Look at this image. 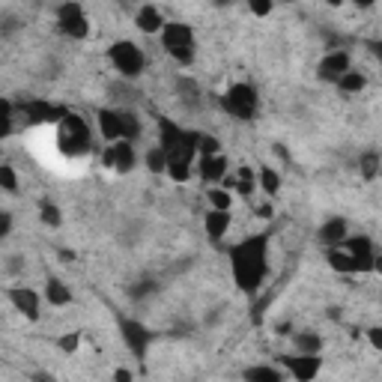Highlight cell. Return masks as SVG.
<instances>
[{"mask_svg": "<svg viewBox=\"0 0 382 382\" xmlns=\"http://www.w3.org/2000/svg\"><path fill=\"white\" fill-rule=\"evenodd\" d=\"M328 320H340V308H328Z\"/></svg>", "mask_w": 382, "mask_h": 382, "instance_id": "obj_47", "label": "cell"}, {"mask_svg": "<svg viewBox=\"0 0 382 382\" xmlns=\"http://www.w3.org/2000/svg\"><path fill=\"white\" fill-rule=\"evenodd\" d=\"M96 125H99L101 141H108V147L120 144V141L135 144L141 137V120H137V113L123 111V108H101L96 113Z\"/></svg>", "mask_w": 382, "mask_h": 382, "instance_id": "obj_2", "label": "cell"}, {"mask_svg": "<svg viewBox=\"0 0 382 382\" xmlns=\"http://www.w3.org/2000/svg\"><path fill=\"white\" fill-rule=\"evenodd\" d=\"M371 51H374V57L382 63V39H379V42H371Z\"/></svg>", "mask_w": 382, "mask_h": 382, "instance_id": "obj_44", "label": "cell"}, {"mask_svg": "<svg viewBox=\"0 0 382 382\" xmlns=\"http://www.w3.org/2000/svg\"><path fill=\"white\" fill-rule=\"evenodd\" d=\"M197 152H200V156H221V144H218V137H212V135H203V132H200Z\"/></svg>", "mask_w": 382, "mask_h": 382, "instance_id": "obj_35", "label": "cell"}, {"mask_svg": "<svg viewBox=\"0 0 382 382\" xmlns=\"http://www.w3.org/2000/svg\"><path fill=\"white\" fill-rule=\"evenodd\" d=\"M0 185H4V191H9V195L18 191V176L12 171V164H0Z\"/></svg>", "mask_w": 382, "mask_h": 382, "instance_id": "obj_34", "label": "cell"}, {"mask_svg": "<svg viewBox=\"0 0 382 382\" xmlns=\"http://www.w3.org/2000/svg\"><path fill=\"white\" fill-rule=\"evenodd\" d=\"M343 251H350V257L359 266V272H374V263H376V251H374V242L367 236H350Z\"/></svg>", "mask_w": 382, "mask_h": 382, "instance_id": "obj_16", "label": "cell"}, {"mask_svg": "<svg viewBox=\"0 0 382 382\" xmlns=\"http://www.w3.org/2000/svg\"><path fill=\"white\" fill-rule=\"evenodd\" d=\"M21 113L27 117V123L33 125H60L63 120L69 117V111L63 105H54L48 99H27L21 105Z\"/></svg>", "mask_w": 382, "mask_h": 382, "instance_id": "obj_9", "label": "cell"}, {"mask_svg": "<svg viewBox=\"0 0 382 382\" xmlns=\"http://www.w3.org/2000/svg\"><path fill=\"white\" fill-rule=\"evenodd\" d=\"M257 185H260L269 197H275L278 188H281V176H278L272 168H263V171H257Z\"/></svg>", "mask_w": 382, "mask_h": 382, "instance_id": "obj_29", "label": "cell"}, {"mask_svg": "<svg viewBox=\"0 0 382 382\" xmlns=\"http://www.w3.org/2000/svg\"><path fill=\"white\" fill-rule=\"evenodd\" d=\"M272 203H260V207H257V215H260V218H272Z\"/></svg>", "mask_w": 382, "mask_h": 382, "instance_id": "obj_42", "label": "cell"}, {"mask_svg": "<svg viewBox=\"0 0 382 382\" xmlns=\"http://www.w3.org/2000/svg\"><path fill=\"white\" fill-rule=\"evenodd\" d=\"M242 379L245 382H284V374L272 364H251V367H245Z\"/></svg>", "mask_w": 382, "mask_h": 382, "instance_id": "obj_22", "label": "cell"}, {"mask_svg": "<svg viewBox=\"0 0 382 382\" xmlns=\"http://www.w3.org/2000/svg\"><path fill=\"white\" fill-rule=\"evenodd\" d=\"M374 272L382 275V254H376V263H374Z\"/></svg>", "mask_w": 382, "mask_h": 382, "instance_id": "obj_46", "label": "cell"}, {"mask_svg": "<svg viewBox=\"0 0 382 382\" xmlns=\"http://www.w3.org/2000/svg\"><path fill=\"white\" fill-rule=\"evenodd\" d=\"M233 188L239 191L242 197H251L254 191H257V173H254L251 168H239V176H236Z\"/></svg>", "mask_w": 382, "mask_h": 382, "instance_id": "obj_28", "label": "cell"}, {"mask_svg": "<svg viewBox=\"0 0 382 382\" xmlns=\"http://www.w3.org/2000/svg\"><path fill=\"white\" fill-rule=\"evenodd\" d=\"M113 382H135V379H132V374L125 371V367H120V371L113 374Z\"/></svg>", "mask_w": 382, "mask_h": 382, "instance_id": "obj_43", "label": "cell"}, {"mask_svg": "<svg viewBox=\"0 0 382 382\" xmlns=\"http://www.w3.org/2000/svg\"><path fill=\"white\" fill-rule=\"evenodd\" d=\"M57 147H60L63 156H69V159L87 156V152L93 149V135H90V125H87V120L78 117V113H69V117L60 123Z\"/></svg>", "mask_w": 382, "mask_h": 382, "instance_id": "obj_5", "label": "cell"}, {"mask_svg": "<svg viewBox=\"0 0 382 382\" xmlns=\"http://www.w3.org/2000/svg\"><path fill=\"white\" fill-rule=\"evenodd\" d=\"M12 233V212H0V239Z\"/></svg>", "mask_w": 382, "mask_h": 382, "instance_id": "obj_40", "label": "cell"}, {"mask_svg": "<svg viewBox=\"0 0 382 382\" xmlns=\"http://www.w3.org/2000/svg\"><path fill=\"white\" fill-rule=\"evenodd\" d=\"M251 12L257 18H263V16H269V12H272V4H269V0H251Z\"/></svg>", "mask_w": 382, "mask_h": 382, "instance_id": "obj_38", "label": "cell"}, {"mask_svg": "<svg viewBox=\"0 0 382 382\" xmlns=\"http://www.w3.org/2000/svg\"><path fill=\"white\" fill-rule=\"evenodd\" d=\"M125 292H129V299H132V302L149 299V296H156V292H159V281H152V278H141V281H135Z\"/></svg>", "mask_w": 382, "mask_h": 382, "instance_id": "obj_27", "label": "cell"}, {"mask_svg": "<svg viewBox=\"0 0 382 382\" xmlns=\"http://www.w3.org/2000/svg\"><path fill=\"white\" fill-rule=\"evenodd\" d=\"M338 87H340L343 93H362L364 87H367V78H364L362 72H347V75H343V78L338 81Z\"/></svg>", "mask_w": 382, "mask_h": 382, "instance_id": "obj_31", "label": "cell"}, {"mask_svg": "<svg viewBox=\"0 0 382 382\" xmlns=\"http://www.w3.org/2000/svg\"><path fill=\"white\" fill-rule=\"evenodd\" d=\"M6 299L12 302V308L27 316L30 323L39 320V292H36V290H30V287H9Z\"/></svg>", "mask_w": 382, "mask_h": 382, "instance_id": "obj_15", "label": "cell"}, {"mask_svg": "<svg viewBox=\"0 0 382 382\" xmlns=\"http://www.w3.org/2000/svg\"><path fill=\"white\" fill-rule=\"evenodd\" d=\"M200 144V132H185L171 120H159V147L168 152L171 161H195Z\"/></svg>", "mask_w": 382, "mask_h": 382, "instance_id": "obj_3", "label": "cell"}, {"mask_svg": "<svg viewBox=\"0 0 382 382\" xmlns=\"http://www.w3.org/2000/svg\"><path fill=\"white\" fill-rule=\"evenodd\" d=\"M78 343H81V335H78V332H69V335H63V338L57 340V347H60L63 352H75V350H78Z\"/></svg>", "mask_w": 382, "mask_h": 382, "instance_id": "obj_37", "label": "cell"}, {"mask_svg": "<svg viewBox=\"0 0 382 382\" xmlns=\"http://www.w3.org/2000/svg\"><path fill=\"white\" fill-rule=\"evenodd\" d=\"M57 27L69 39H87L90 36V21L84 16L81 4H60L57 6Z\"/></svg>", "mask_w": 382, "mask_h": 382, "instance_id": "obj_8", "label": "cell"}, {"mask_svg": "<svg viewBox=\"0 0 382 382\" xmlns=\"http://www.w3.org/2000/svg\"><path fill=\"white\" fill-rule=\"evenodd\" d=\"M176 96H180V101L185 108H200V101H203L200 84L195 78H188V75H183V78L176 81Z\"/></svg>", "mask_w": 382, "mask_h": 382, "instance_id": "obj_20", "label": "cell"}, {"mask_svg": "<svg viewBox=\"0 0 382 382\" xmlns=\"http://www.w3.org/2000/svg\"><path fill=\"white\" fill-rule=\"evenodd\" d=\"M364 338L371 340V347H374V350H379V352H382V326L367 328V335H364Z\"/></svg>", "mask_w": 382, "mask_h": 382, "instance_id": "obj_39", "label": "cell"}, {"mask_svg": "<svg viewBox=\"0 0 382 382\" xmlns=\"http://www.w3.org/2000/svg\"><path fill=\"white\" fill-rule=\"evenodd\" d=\"M108 57H111V63H113V69L120 72V78H125V81L141 78V72H144V66H147L144 51L137 48L132 39L113 42V45L108 48Z\"/></svg>", "mask_w": 382, "mask_h": 382, "instance_id": "obj_7", "label": "cell"}, {"mask_svg": "<svg viewBox=\"0 0 382 382\" xmlns=\"http://www.w3.org/2000/svg\"><path fill=\"white\" fill-rule=\"evenodd\" d=\"M379 168H382V159L376 149H367L359 156V173L364 176V180H376L379 176Z\"/></svg>", "mask_w": 382, "mask_h": 382, "instance_id": "obj_25", "label": "cell"}, {"mask_svg": "<svg viewBox=\"0 0 382 382\" xmlns=\"http://www.w3.org/2000/svg\"><path fill=\"white\" fill-rule=\"evenodd\" d=\"M168 176L173 183H188L191 180V161H171Z\"/></svg>", "mask_w": 382, "mask_h": 382, "instance_id": "obj_33", "label": "cell"}, {"mask_svg": "<svg viewBox=\"0 0 382 382\" xmlns=\"http://www.w3.org/2000/svg\"><path fill=\"white\" fill-rule=\"evenodd\" d=\"M0 135L4 137L12 135V101L9 99L0 101Z\"/></svg>", "mask_w": 382, "mask_h": 382, "instance_id": "obj_36", "label": "cell"}, {"mask_svg": "<svg viewBox=\"0 0 382 382\" xmlns=\"http://www.w3.org/2000/svg\"><path fill=\"white\" fill-rule=\"evenodd\" d=\"M352 72V60H350V51H328V54L320 60V66H316V75H320V81L326 84H338L343 75Z\"/></svg>", "mask_w": 382, "mask_h": 382, "instance_id": "obj_11", "label": "cell"}, {"mask_svg": "<svg viewBox=\"0 0 382 382\" xmlns=\"http://www.w3.org/2000/svg\"><path fill=\"white\" fill-rule=\"evenodd\" d=\"M135 24H137V27H141L144 33H161L168 21L161 18V12H159L156 6H141V9H137V16H135Z\"/></svg>", "mask_w": 382, "mask_h": 382, "instance_id": "obj_21", "label": "cell"}, {"mask_svg": "<svg viewBox=\"0 0 382 382\" xmlns=\"http://www.w3.org/2000/svg\"><path fill=\"white\" fill-rule=\"evenodd\" d=\"M161 48L168 51V57L180 66H191L197 54V39H195V30L183 21H168L161 30Z\"/></svg>", "mask_w": 382, "mask_h": 382, "instance_id": "obj_4", "label": "cell"}, {"mask_svg": "<svg viewBox=\"0 0 382 382\" xmlns=\"http://www.w3.org/2000/svg\"><path fill=\"white\" fill-rule=\"evenodd\" d=\"M203 230L207 236L215 242V239H224L227 230H230V212H221V209H209L207 218H203Z\"/></svg>", "mask_w": 382, "mask_h": 382, "instance_id": "obj_18", "label": "cell"}, {"mask_svg": "<svg viewBox=\"0 0 382 382\" xmlns=\"http://www.w3.org/2000/svg\"><path fill=\"white\" fill-rule=\"evenodd\" d=\"M30 382H57V379L51 376L48 371H36V374H30Z\"/></svg>", "mask_w": 382, "mask_h": 382, "instance_id": "obj_41", "label": "cell"}, {"mask_svg": "<svg viewBox=\"0 0 382 382\" xmlns=\"http://www.w3.org/2000/svg\"><path fill=\"white\" fill-rule=\"evenodd\" d=\"M230 272L245 296H257L263 278L269 272V236H248L230 245Z\"/></svg>", "mask_w": 382, "mask_h": 382, "instance_id": "obj_1", "label": "cell"}, {"mask_svg": "<svg viewBox=\"0 0 382 382\" xmlns=\"http://www.w3.org/2000/svg\"><path fill=\"white\" fill-rule=\"evenodd\" d=\"M326 260H328V266H332L338 275H355V272H359V266H355V260L350 257V251L332 248V251H326Z\"/></svg>", "mask_w": 382, "mask_h": 382, "instance_id": "obj_23", "label": "cell"}, {"mask_svg": "<svg viewBox=\"0 0 382 382\" xmlns=\"http://www.w3.org/2000/svg\"><path fill=\"white\" fill-rule=\"evenodd\" d=\"M39 218H42V224H48V227H60V224H63V212L54 207V203L42 200V203H39Z\"/></svg>", "mask_w": 382, "mask_h": 382, "instance_id": "obj_32", "label": "cell"}, {"mask_svg": "<svg viewBox=\"0 0 382 382\" xmlns=\"http://www.w3.org/2000/svg\"><path fill=\"white\" fill-rule=\"evenodd\" d=\"M120 335H123L125 347H129V352L135 355V359L144 362V355H147L149 343H152V332H149V328L141 320H129V316H123V320H120Z\"/></svg>", "mask_w": 382, "mask_h": 382, "instance_id": "obj_10", "label": "cell"}, {"mask_svg": "<svg viewBox=\"0 0 382 382\" xmlns=\"http://www.w3.org/2000/svg\"><path fill=\"white\" fill-rule=\"evenodd\" d=\"M347 239H350V224H347V218H340V215H335V218L323 221V227L316 230V242H320L326 251L347 245Z\"/></svg>", "mask_w": 382, "mask_h": 382, "instance_id": "obj_14", "label": "cell"}, {"mask_svg": "<svg viewBox=\"0 0 382 382\" xmlns=\"http://www.w3.org/2000/svg\"><path fill=\"white\" fill-rule=\"evenodd\" d=\"M292 343H296V350L302 355H320L323 352V338L316 332H299L292 335Z\"/></svg>", "mask_w": 382, "mask_h": 382, "instance_id": "obj_24", "label": "cell"}, {"mask_svg": "<svg viewBox=\"0 0 382 382\" xmlns=\"http://www.w3.org/2000/svg\"><path fill=\"white\" fill-rule=\"evenodd\" d=\"M221 108H224L227 117L248 123V120H254V113H257V108H260V96L251 84L242 81V84L227 87V93L221 96Z\"/></svg>", "mask_w": 382, "mask_h": 382, "instance_id": "obj_6", "label": "cell"}, {"mask_svg": "<svg viewBox=\"0 0 382 382\" xmlns=\"http://www.w3.org/2000/svg\"><path fill=\"white\" fill-rule=\"evenodd\" d=\"M275 152H278V159H281V161H290V152L281 144H275Z\"/></svg>", "mask_w": 382, "mask_h": 382, "instance_id": "obj_45", "label": "cell"}, {"mask_svg": "<svg viewBox=\"0 0 382 382\" xmlns=\"http://www.w3.org/2000/svg\"><path fill=\"white\" fill-rule=\"evenodd\" d=\"M101 161L108 164V168L120 171V173H132L135 164H137V152H135V144L129 141H120V144H111L105 149V156H101Z\"/></svg>", "mask_w": 382, "mask_h": 382, "instance_id": "obj_13", "label": "cell"}, {"mask_svg": "<svg viewBox=\"0 0 382 382\" xmlns=\"http://www.w3.org/2000/svg\"><path fill=\"white\" fill-rule=\"evenodd\" d=\"M207 197H209V207H212V209L230 212V207H233V197H230V191H224V188H218V185H212V188L207 191Z\"/></svg>", "mask_w": 382, "mask_h": 382, "instance_id": "obj_30", "label": "cell"}, {"mask_svg": "<svg viewBox=\"0 0 382 382\" xmlns=\"http://www.w3.org/2000/svg\"><path fill=\"white\" fill-rule=\"evenodd\" d=\"M284 367H287V374L296 379V382H314L316 374L323 371V359L320 355H290V359H284Z\"/></svg>", "mask_w": 382, "mask_h": 382, "instance_id": "obj_12", "label": "cell"}, {"mask_svg": "<svg viewBox=\"0 0 382 382\" xmlns=\"http://www.w3.org/2000/svg\"><path fill=\"white\" fill-rule=\"evenodd\" d=\"M144 161H147L149 173H168V168H171V156H168V152H164L159 144L152 147V149H147Z\"/></svg>", "mask_w": 382, "mask_h": 382, "instance_id": "obj_26", "label": "cell"}, {"mask_svg": "<svg viewBox=\"0 0 382 382\" xmlns=\"http://www.w3.org/2000/svg\"><path fill=\"white\" fill-rule=\"evenodd\" d=\"M227 168H230V161H227V156L221 152V156H200L197 161V173L200 180L207 185H218L227 180Z\"/></svg>", "mask_w": 382, "mask_h": 382, "instance_id": "obj_17", "label": "cell"}, {"mask_svg": "<svg viewBox=\"0 0 382 382\" xmlns=\"http://www.w3.org/2000/svg\"><path fill=\"white\" fill-rule=\"evenodd\" d=\"M45 299H48V304H54V308H66V304H72V290L63 284L57 275H51L45 281Z\"/></svg>", "mask_w": 382, "mask_h": 382, "instance_id": "obj_19", "label": "cell"}]
</instances>
